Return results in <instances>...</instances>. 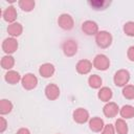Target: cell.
Listing matches in <instances>:
<instances>
[{"instance_id": "603a6c76", "label": "cell", "mask_w": 134, "mask_h": 134, "mask_svg": "<svg viewBox=\"0 0 134 134\" xmlns=\"http://www.w3.org/2000/svg\"><path fill=\"white\" fill-rule=\"evenodd\" d=\"M88 84H89V86H90L91 88H93V89H98V88H100V86H102V84H103V80H102V77H100L99 75H97V74H92V75H90L89 79H88Z\"/></svg>"}, {"instance_id": "277c9868", "label": "cell", "mask_w": 134, "mask_h": 134, "mask_svg": "<svg viewBox=\"0 0 134 134\" xmlns=\"http://www.w3.org/2000/svg\"><path fill=\"white\" fill-rule=\"evenodd\" d=\"M21 84H22V87L24 89H26V90H32L38 85V79L32 73H26V74H24L22 76Z\"/></svg>"}, {"instance_id": "9a60e30c", "label": "cell", "mask_w": 134, "mask_h": 134, "mask_svg": "<svg viewBox=\"0 0 134 134\" xmlns=\"http://www.w3.org/2000/svg\"><path fill=\"white\" fill-rule=\"evenodd\" d=\"M4 80L8 84L15 85V84L19 83L22 80V77H21V75H20V73L18 71H16V70H8L5 73V75H4Z\"/></svg>"}, {"instance_id": "52a82bcc", "label": "cell", "mask_w": 134, "mask_h": 134, "mask_svg": "<svg viewBox=\"0 0 134 134\" xmlns=\"http://www.w3.org/2000/svg\"><path fill=\"white\" fill-rule=\"evenodd\" d=\"M104 115L108 118H113L119 113V107L114 102H108L103 108Z\"/></svg>"}, {"instance_id": "9c48e42d", "label": "cell", "mask_w": 134, "mask_h": 134, "mask_svg": "<svg viewBox=\"0 0 134 134\" xmlns=\"http://www.w3.org/2000/svg\"><path fill=\"white\" fill-rule=\"evenodd\" d=\"M82 30L87 36H96L98 32V25L94 21L87 20L82 24Z\"/></svg>"}, {"instance_id": "4dcf8cb0", "label": "cell", "mask_w": 134, "mask_h": 134, "mask_svg": "<svg viewBox=\"0 0 134 134\" xmlns=\"http://www.w3.org/2000/svg\"><path fill=\"white\" fill-rule=\"evenodd\" d=\"M16 134H30V131L27 129V128H21L17 131Z\"/></svg>"}, {"instance_id": "83f0119b", "label": "cell", "mask_w": 134, "mask_h": 134, "mask_svg": "<svg viewBox=\"0 0 134 134\" xmlns=\"http://www.w3.org/2000/svg\"><path fill=\"white\" fill-rule=\"evenodd\" d=\"M100 134H115V128H114V126L112 124L105 125V127L102 130Z\"/></svg>"}, {"instance_id": "4fadbf2b", "label": "cell", "mask_w": 134, "mask_h": 134, "mask_svg": "<svg viewBox=\"0 0 134 134\" xmlns=\"http://www.w3.org/2000/svg\"><path fill=\"white\" fill-rule=\"evenodd\" d=\"M54 71H55V68H54V66H53L52 64H50V63L42 64V65L40 66V68H39V73H40V75H42V76L45 77V79H48V77L52 76L53 73H54Z\"/></svg>"}, {"instance_id": "ac0fdd59", "label": "cell", "mask_w": 134, "mask_h": 134, "mask_svg": "<svg viewBox=\"0 0 134 134\" xmlns=\"http://www.w3.org/2000/svg\"><path fill=\"white\" fill-rule=\"evenodd\" d=\"M112 95H113L112 90L109 87H102V88H99L98 93H97V97L102 102H105V103H108L112 98Z\"/></svg>"}, {"instance_id": "7402d4cb", "label": "cell", "mask_w": 134, "mask_h": 134, "mask_svg": "<svg viewBox=\"0 0 134 134\" xmlns=\"http://www.w3.org/2000/svg\"><path fill=\"white\" fill-rule=\"evenodd\" d=\"M13 110V104L10 100L8 99H1L0 100V114L4 115V114H8L10 113Z\"/></svg>"}, {"instance_id": "484cf974", "label": "cell", "mask_w": 134, "mask_h": 134, "mask_svg": "<svg viewBox=\"0 0 134 134\" xmlns=\"http://www.w3.org/2000/svg\"><path fill=\"white\" fill-rule=\"evenodd\" d=\"M89 4L93 7V9H96V10H100V9H105L109 4L110 2L108 1H89Z\"/></svg>"}, {"instance_id": "5b68a950", "label": "cell", "mask_w": 134, "mask_h": 134, "mask_svg": "<svg viewBox=\"0 0 134 134\" xmlns=\"http://www.w3.org/2000/svg\"><path fill=\"white\" fill-rule=\"evenodd\" d=\"M58 24L62 29L70 30L73 28L74 21H73V18L69 14H62V15H60V17L58 19Z\"/></svg>"}, {"instance_id": "ba28073f", "label": "cell", "mask_w": 134, "mask_h": 134, "mask_svg": "<svg viewBox=\"0 0 134 134\" xmlns=\"http://www.w3.org/2000/svg\"><path fill=\"white\" fill-rule=\"evenodd\" d=\"M73 120L77 124H85L89 120V112L84 108H77L72 113Z\"/></svg>"}, {"instance_id": "4316f807", "label": "cell", "mask_w": 134, "mask_h": 134, "mask_svg": "<svg viewBox=\"0 0 134 134\" xmlns=\"http://www.w3.org/2000/svg\"><path fill=\"white\" fill-rule=\"evenodd\" d=\"M124 31L129 37H134V22L129 21L124 25Z\"/></svg>"}, {"instance_id": "2e32d148", "label": "cell", "mask_w": 134, "mask_h": 134, "mask_svg": "<svg viewBox=\"0 0 134 134\" xmlns=\"http://www.w3.org/2000/svg\"><path fill=\"white\" fill-rule=\"evenodd\" d=\"M17 10L14 6H8L2 14L3 16V19L6 21V22H9V23H14L16 22V19H17Z\"/></svg>"}, {"instance_id": "7c38bea8", "label": "cell", "mask_w": 134, "mask_h": 134, "mask_svg": "<svg viewBox=\"0 0 134 134\" xmlns=\"http://www.w3.org/2000/svg\"><path fill=\"white\" fill-rule=\"evenodd\" d=\"M45 96L49 100H55L60 96V89L55 84H48L45 87Z\"/></svg>"}, {"instance_id": "d6986e66", "label": "cell", "mask_w": 134, "mask_h": 134, "mask_svg": "<svg viewBox=\"0 0 134 134\" xmlns=\"http://www.w3.org/2000/svg\"><path fill=\"white\" fill-rule=\"evenodd\" d=\"M114 128H115V132L117 134H128V131H129L128 125L124 118H117L115 121Z\"/></svg>"}, {"instance_id": "8992f818", "label": "cell", "mask_w": 134, "mask_h": 134, "mask_svg": "<svg viewBox=\"0 0 134 134\" xmlns=\"http://www.w3.org/2000/svg\"><path fill=\"white\" fill-rule=\"evenodd\" d=\"M17 49H18V42L15 38L9 37V38H6L2 42V50L6 54H12L16 52Z\"/></svg>"}, {"instance_id": "ffe728a7", "label": "cell", "mask_w": 134, "mask_h": 134, "mask_svg": "<svg viewBox=\"0 0 134 134\" xmlns=\"http://www.w3.org/2000/svg\"><path fill=\"white\" fill-rule=\"evenodd\" d=\"M119 114L124 119L134 117V107L131 105H125L119 109Z\"/></svg>"}, {"instance_id": "8fae6325", "label": "cell", "mask_w": 134, "mask_h": 134, "mask_svg": "<svg viewBox=\"0 0 134 134\" xmlns=\"http://www.w3.org/2000/svg\"><path fill=\"white\" fill-rule=\"evenodd\" d=\"M92 63L89 61V60H86V59H83V60H80L75 66V69L76 71L80 73V74H88L91 69H92Z\"/></svg>"}, {"instance_id": "44dd1931", "label": "cell", "mask_w": 134, "mask_h": 134, "mask_svg": "<svg viewBox=\"0 0 134 134\" xmlns=\"http://www.w3.org/2000/svg\"><path fill=\"white\" fill-rule=\"evenodd\" d=\"M15 65V59L10 54H6L1 59V67L3 69L10 70Z\"/></svg>"}, {"instance_id": "f546056e", "label": "cell", "mask_w": 134, "mask_h": 134, "mask_svg": "<svg viewBox=\"0 0 134 134\" xmlns=\"http://www.w3.org/2000/svg\"><path fill=\"white\" fill-rule=\"evenodd\" d=\"M127 57L130 61L134 62V46H130L127 51Z\"/></svg>"}, {"instance_id": "7a4b0ae2", "label": "cell", "mask_w": 134, "mask_h": 134, "mask_svg": "<svg viewBox=\"0 0 134 134\" xmlns=\"http://www.w3.org/2000/svg\"><path fill=\"white\" fill-rule=\"evenodd\" d=\"M130 81V72L126 69H119L113 76L114 85L117 87H125Z\"/></svg>"}, {"instance_id": "5bb4252c", "label": "cell", "mask_w": 134, "mask_h": 134, "mask_svg": "<svg viewBox=\"0 0 134 134\" xmlns=\"http://www.w3.org/2000/svg\"><path fill=\"white\" fill-rule=\"evenodd\" d=\"M105 124L104 120L100 117H92L91 119H89V128L91 131L93 132H102V130L104 129Z\"/></svg>"}, {"instance_id": "f1b7e54d", "label": "cell", "mask_w": 134, "mask_h": 134, "mask_svg": "<svg viewBox=\"0 0 134 134\" xmlns=\"http://www.w3.org/2000/svg\"><path fill=\"white\" fill-rule=\"evenodd\" d=\"M7 128V122H6V119L4 117H0V132L3 133Z\"/></svg>"}, {"instance_id": "cb8c5ba5", "label": "cell", "mask_w": 134, "mask_h": 134, "mask_svg": "<svg viewBox=\"0 0 134 134\" xmlns=\"http://www.w3.org/2000/svg\"><path fill=\"white\" fill-rule=\"evenodd\" d=\"M19 6L23 12H31L35 7V1L34 0H20Z\"/></svg>"}, {"instance_id": "3957f363", "label": "cell", "mask_w": 134, "mask_h": 134, "mask_svg": "<svg viewBox=\"0 0 134 134\" xmlns=\"http://www.w3.org/2000/svg\"><path fill=\"white\" fill-rule=\"evenodd\" d=\"M92 65L94 68H96L97 70H100V71H105L109 68L110 66V60L107 55L103 54V53H99L97 55H95V58L93 59V62H92Z\"/></svg>"}, {"instance_id": "30bf717a", "label": "cell", "mask_w": 134, "mask_h": 134, "mask_svg": "<svg viewBox=\"0 0 134 134\" xmlns=\"http://www.w3.org/2000/svg\"><path fill=\"white\" fill-rule=\"evenodd\" d=\"M62 48L66 57H73L77 51V44L74 40H67L63 43Z\"/></svg>"}, {"instance_id": "6da1fadb", "label": "cell", "mask_w": 134, "mask_h": 134, "mask_svg": "<svg viewBox=\"0 0 134 134\" xmlns=\"http://www.w3.org/2000/svg\"><path fill=\"white\" fill-rule=\"evenodd\" d=\"M96 45L100 48H108L112 44V36L106 30H100L95 36Z\"/></svg>"}, {"instance_id": "d4e9b609", "label": "cell", "mask_w": 134, "mask_h": 134, "mask_svg": "<svg viewBox=\"0 0 134 134\" xmlns=\"http://www.w3.org/2000/svg\"><path fill=\"white\" fill-rule=\"evenodd\" d=\"M121 92L127 99H134V85H126Z\"/></svg>"}, {"instance_id": "e0dca14e", "label": "cell", "mask_w": 134, "mask_h": 134, "mask_svg": "<svg viewBox=\"0 0 134 134\" xmlns=\"http://www.w3.org/2000/svg\"><path fill=\"white\" fill-rule=\"evenodd\" d=\"M23 31V27L22 25L19 23V22H14V23H10L8 26H7V32L10 37L15 38V37H19Z\"/></svg>"}]
</instances>
